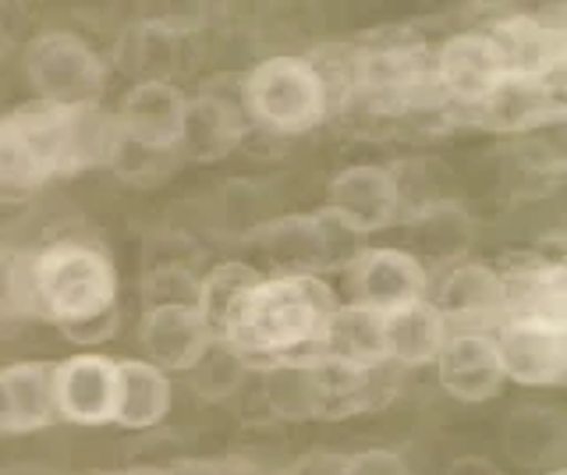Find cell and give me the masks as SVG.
Listing matches in <instances>:
<instances>
[{"instance_id":"obj_19","label":"cell","mask_w":567,"mask_h":475,"mask_svg":"<svg viewBox=\"0 0 567 475\" xmlns=\"http://www.w3.org/2000/svg\"><path fill=\"white\" fill-rule=\"evenodd\" d=\"M259 397L266 412L280 422H312L330 419L327 376L316 355H295L270 365H259Z\"/></svg>"},{"instance_id":"obj_15","label":"cell","mask_w":567,"mask_h":475,"mask_svg":"<svg viewBox=\"0 0 567 475\" xmlns=\"http://www.w3.org/2000/svg\"><path fill=\"white\" fill-rule=\"evenodd\" d=\"M188 93L174 79H138L121 93L114 107V128L135 146L174 153L185 125Z\"/></svg>"},{"instance_id":"obj_33","label":"cell","mask_w":567,"mask_h":475,"mask_svg":"<svg viewBox=\"0 0 567 475\" xmlns=\"http://www.w3.org/2000/svg\"><path fill=\"white\" fill-rule=\"evenodd\" d=\"M114 475H182V472L167 468V465H132V468H121Z\"/></svg>"},{"instance_id":"obj_22","label":"cell","mask_w":567,"mask_h":475,"mask_svg":"<svg viewBox=\"0 0 567 475\" xmlns=\"http://www.w3.org/2000/svg\"><path fill=\"white\" fill-rule=\"evenodd\" d=\"M408 224V245L404 249L412 252L425 270H447L454 262L465 259V252L475 241V224L465 214V206L454 199H440L415 209V214L404 217Z\"/></svg>"},{"instance_id":"obj_12","label":"cell","mask_w":567,"mask_h":475,"mask_svg":"<svg viewBox=\"0 0 567 475\" xmlns=\"http://www.w3.org/2000/svg\"><path fill=\"white\" fill-rule=\"evenodd\" d=\"M425 298L451 330H493L507 316V285L501 267L478 259H461L433 273Z\"/></svg>"},{"instance_id":"obj_25","label":"cell","mask_w":567,"mask_h":475,"mask_svg":"<svg viewBox=\"0 0 567 475\" xmlns=\"http://www.w3.org/2000/svg\"><path fill=\"white\" fill-rule=\"evenodd\" d=\"M312 355L327 359L333 365H348V369L386 365L383 316L372 309H362V306H351V302H337V309L327 316L323 330H319Z\"/></svg>"},{"instance_id":"obj_27","label":"cell","mask_w":567,"mask_h":475,"mask_svg":"<svg viewBox=\"0 0 567 475\" xmlns=\"http://www.w3.org/2000/svg\"><path fill=\"white\" fill-rule=\"evenodd\" d=\"M248 373H252V365H248L235 348L213 341L206 355L195 362L185 376H192L195 394H203L209 401H224L248 380Z\"/></svg>"},{"instance_id":"obj_29","label":"cell","mask_w":567,"mask_h":475,"mask_svg":"<svg viewBox=\"0 0 567 475\" xmlns=\"http://www.w3.org/2000/svg\"><path fill=\"white\" fill-rule=\"evenodd\" d=\"M142 309L153 306H188L199 309V273L182 267V262H159L138 280Z\"/></svg>"},{"instance_id":"obj_11","label":"cell","mask_w":567,"mask_h":475,"mask_svg":"<svg viewBox=\"0 0 567 475\" xmlns=\"http://www.w3.org/2000/svg\"><path fill=\"white\" fill-rule=\"evenodd\" d=\"M53 412L58 422L71 426H114L117 409V359L103 351H75L61 362H53L50 373Z\"/></svg>"},{"instance_id":"obj_3","label":"cell","mask_w":567,"mask_h":475,"mask_svg":"<svg viewBox=\"0 0 567 475\" xmlns=\"http://www.w3.org/2000/svg\"><path fill=\"white\" fill-rule=\"evenodd\" d=\"M29 316L61 333L121 309V277L111 252L89 238H50L25 252Z\"/></svg>"},{"instance_id":"obj_20","label":"cell","mask_w":567,"mask_h":475,"mask_svg":"<svg viewBox=\"0 0 567 475\" xmlns=\"http://www.w3.org/2000/svg\"><path fill=\"white\" fill-rule=\"evenodd\" d=\"M50 373L53 362L43 359L0 365V436H32L58 422Z\"/></svg>"},{"instance_id":"obj_9","label":"cell","mask_w":567,"mask_h":475,"mask_svg":"<svg viewBox=\"0 0 567 475\" xmlns=\"http://www.w3.org/2000/svg\"><path fill=\"white\" fill-rule=\"evenodd\" d=\"M504 380L528 391H554L567 380V320L507 316L493 327Z\"/></svg>"},{"instance_id":"obj_14","label":"cell","mask_w":567,"mask_h":475,"mask_svg":"<svg viewBox=\"0 0 567 475\" xmlns=\"http://www.w3.org/2000/svg\"><path fill=\"white\" fill-rule=\"evenodd\" d=\"M567 96L564 79H514L507 75L496 90L465 117V125L486 128L496 135H539L564 125Z\"/></svg>"},{"instance_id":"obj_23","label":"cell","mask_w":567,"mask_h":475,"mask_svg":"<svg viewBox=\"0 0 567 475\" xmlns=\"http://www.w3.org/2000/svg\"><path fill=\"white\" fill-rule=\"evenodd\" d=\"M447 338L451 327L430 298H419V302H408L394 312H383V359L386 365L401 369V373L433 365Z\"/></svg>"},{"instance_id":"obj_16","label":"cell","mask_w":567,"mask_h":475,"mask_svg":"<svg viewBox=\"0 0 567 475\" xmlns=\"http://www.w3.org/2000/svg\"><path fill=\"white\" fill-rule=\"evenodd\" d=\"M440 391L461 404H483L504 391V365L493 330H451L433 362Z\"/></svg>"},{"instance_id":"obj_17","label":"cell","mask_w":567,"mask_h":475,"mask_svg":"<svg viewBox=\"0 0 567 475\" xmlns=\"http://www.w3.org/2000/svg\"><path fill=\"white\" fill-rule=\"evenodd\" d=\"M135 338L142 348V359L159 365L171 376L188 373V369L199 362L213 344V333L203 323L199 309H188V306L142 309Z\"/></svg>"},{"instance_id":"obj_35","label":"cell","mask_w":567,"mask_h":475,"mask_svg":"<svg viewBox=\"0 0 567 475\" xmlns=\"http://www.w3.org/2000/svg\"><path fill=\"white\" fill-rule=\"evenodd\" d=\"M0 54H4V29H0Z\"/></svg>"},{"instance_id":"obj_28","label":"cell","mask_w":567,"mask_h":475,"mask_svg":"<svg viewBox=\"0 0 567 475\" xmlns=\"http://www.w3.org/2000/svg\"><path fill=\"white\" fill-rule=\"evenodd\" d=\"M106 167H111L117 178H124L128 185H156L171 178V174L182 167L177 153H164V149H146V146H135L128 138H121L114 128V146L111 156H106Z\"/></svg>"},{"instance_id":"obj_26","label":"cell","mask_w":567,"mask_h":475,"mask_svg":"<svg viewBox=\"0 0 567 475\" xmlns=\"http://www.w3.org/2000/svg\"><path fill=\"white\" fill-rule=\"evenodd\" d=\"M259 277H262V270L245 259H227V262H217V267H209L206 273H199V316L209 327L213 341L224 333V327L230 316H235L245 291L252 288Z\"/></svg>"},{"instance_id":"obj_31","label":"cell","mask_w":567,"mask_h":475,"mask_svg":"<svg viewBox=\"0 0 567 475\" xmlns=\"http://www.w3.org/2000/svg\"><path fill=\"white\" fill-rule=\"evenodd\" d=\"M344 465V454H333V451H309L295 457V462L284 468L280 475H341Z\"/></svg>"},{"instance_id":"obj_32","label":"cell","mask_w":567,"mask_h":475,"mask_svg":"<svg viewBox=\"0 0 567 475\" xmlns=\"http://www.w3.org/2000/svg\"><path fill=\"white\" fill-rule=\"evenodd\" d=\"M447 475H504L501 468H496L489 457H478V454H461L451 462Z\"/></svg>"},{"instance_id":"obj_13","label":"cell","mask_w":567,"mask_h":475,"mask_svg":"<svg viewBox=\"0 0 567 475\" xmlns=\"http://www.w3.org/2000/svg\"><path fill=\"white\" fill-rule=\"evenodd\" d=\"M483 29L501 50L507 75L543 82L567 75V29L560 19H546L543 11H507Z\"/></svg>"},{"instance_id":"obj_10","label":"cell","mask_w":567,"mask_h":475,"mask_svg":"<svg viewBox=\"0 0 567 475\" xmlns=\"http://www.w3.org/2000/svg\"><path fill=\"white\" fill-rule=\"evenodd\" d=\"M433 273L398 245H377V249H359L344 267V302L362 306L372 312H394L408 302L430 295Z\"/></svg>"},{"instance_id":"obj_6","label":"cell","mask_w":567,"mask_h":475,"mask_svg":"<svg viewBox=\"0 0 567 475\" xmlns=\"http://www.w3.org/2000/svg\"><path fill=\"white\" fill-rule=\"evenodd\" d=\"M256 245L274 262V273L298 277H327L348 267V259L359 252L344 227H337L323 209L319 214H288L277 220L256 224Z\"/></svg>"},{"instance_id":"obj_24","label":"cell","mask_w":567,"mask_h":475,"mask_svg":"<svg viewBox=\"0 0 567 475\" xmlns=\"http://www.w3.org/2000/svg\"><path fill=\"white\" fill-rule=\"evenodd\" d=\"M174 409V380L146 359H117L114 426L146 433L164 426Z\"/></svg>"},{"instance_id":"obj_7","label":"cell","mask_w":567,"mask_h":475,"mask_svg":"<svg viewBox=\"0 0 567 475\" xmlns=\"http://www.w3.org/2000/svg\"><path fill=\"white\" fill-rule=\"evenodd\" d=\"M507 79V68L486 29H461L433 47V82L454 114V125L483 103Z\"/></svg>"},{"instance_id":"obj_4","label":"cell","mask_w":567,"mask_h":475,"mask_svg":"<svg viewBox=\"0 0 567 475\" xmlns=\"http://www.w3.org/2000/svg\"><path fill=\"white\" fill-rule=\"evenodd\" d=\"M238 107L248 128L295 138L327 125L333 96L312 54H270L241 75Z\"/></svg>"},{"instance_id":"obj_2","label":"cell","mask_w":567,"mask_h":475,"mask_svg":"<svg viewBox=\"0 0 567 475\" xmlns=\"http://www.w3.org/2000/svg\"><path fill=\"white\" fill-rule=\"evenodd\" d=\"M337 302L341 298L327 277L262 273L245 291L217 341L235 348L252 369L295 355H312L319 330Z\"/></svg>"},{"instance_id":"obj_18","label":"cell","mask_w":567,"mask_h":475,"mask_svg":"<svg viewBox=\"0 0 567 475\" xmlns=\"http://www.w3.org/2000/svg\"><path fill=\"white\" fill-rule=\"evenodd\" d=\"M248 125L238 107V96L230 100L217 90L188 93L185 125L177 138V161L182 164H220L241 146Z\"/></svg>"},{"instance_id":"obj_30","label":"cell","mask_w":567,"mask_h":475,"mask_svg":"<svg viewBox=\"0 0 567 475\" xmlns=\"http://www.w3.org/2000/svg\"><path fill=\"white\" fill-rule=\"evenodd\" d=\"M341 475H412L408 457L394 447H365L344 454Z\"/></svg>"},{"instance_id":"obj_8","label":"cell","mask_w":567,"mask_h":475,"mask_svg":"<svg viewBox=\"0 0 567 475\" xmlns=\"http://www.w3.org/2000/svg\"><path fill=\"white\" fill-rule=\"evenodd\" d=\"M323 214L351 238L380 235L404 220L401 185L390 164H351L327 182Z\"/></svg>"},{"instance_id":"obj_34","label":"cell","mask_w":567,"mask_h":475,"mask_svg":"<svg viewBox=\"0 0 567 475\" xmlns=\"http://www.w3.org/2000/svg\"><path fill=\"white\" fill-rule=\"evenodd\" d=\"M177 472H182V468H177ZM182 475H230V472H224V468H188Z\"/></svg>"},{"instance_id":"obj_21","label":"cell","mask_w":567,"mask_h":475,"mask_svg":"<svg viewBox=\"0 0 567 475\" xmlns=\"http://www.w3.org/2000/svg\"><path fill=\"white\" fill-rule=\"evenodd\" d=\"M501 447L518 468H560L567 454V415L557 404H518L501 422Z\"/></svg>"},{"instance_id":"obj_5","label":"cell","mask_w":567,"mask_h":475,"mask_svg":"<svg viewBox=\"0 0 567 475\" xmlns=\"http://www.w3.org/2000/svg\"><path fill=\"white\" fill-rule=\"evenodd\" d=\"M25 82L35 103L58 111H96L103 107L111 64L79 32L47 29L32 37L22 58Z\"/></svg>"},{"instance_id":"obj_1","label":"cell","mask_w":567,"mask_h":475,"mask_svg":"<svg viewBox=\"0 0 567 475\" xmlns=\"http://www.w3.org/2000/svg\"><path fill=\"white\" fill-rule=\"evenodd\" d=\"M114 117L96 111H58L25 103L0 117V199H25L89 167H106Z\"/></svg>"}]
</instances>
